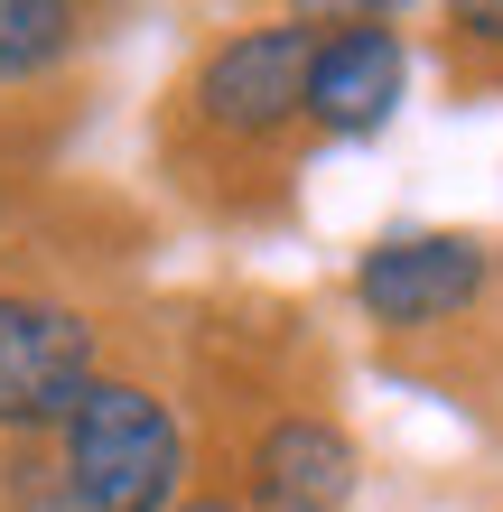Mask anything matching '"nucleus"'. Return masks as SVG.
I'll use <instances>...</instances> for the list:
<instances>
[{"label":"nucleus","mask_w":503,"mask_h":512,"mask_svg":"<svg viewBox=\"0 0 503 512\" xmlns=\"http://www.w3.org/2000/svg\"><path fill=\"white\" fill-rule=\"evenodd\" d=\"M187 503V429L150 382L103 373L66 429L10 447L0 512H177Z\"/></svg>","instance_id":"f257e3e1"},{"label":"nucleus","mask_w":503,"mask_h":512,"mask_svg":"<svg viewBox=\"0 0 503 512\" xmlns=\"http://www.w3.org/2000/svg\"><path fill=\"white\" fill-rule=\"evenodd\" d=\"M103 382L94 317L38 289H0V438H47L66 429V410Z\"/></svg>","instance_id":"f03ea898"},{"label":"nucleus","mask_w":503,"mask_h":512,"mask_svg":"<svg viewBox=\"0 0 503 512\" xmlns=\"http://www.w3.org/2000/svg\"><path fill=\"white\" fill-rule=\"evenodd\" d=\"M485 289H494V243L485 233H457V224L382 233V243H364V261H354V308L373 326H392V336L466 317Z\"/></svg>","instance_id":"7ed1b4c3"},{"label":"nucleus","mask_w":503,"mask_h":512,"mask_svg":"<svg viewBox=\"0 0 503 512\" xmlns=\"http://www.w3.org/2000/svg\"><path fill=\"white\" fill-rule=\"evenodd\" d=\"M308 19H261V28H233L224 47H205V66L187 84L196 122L233 140V149H261L299 122V84H308Z\"/></svg>","instance_id":"20e7f679"},{"label":"nucleus","mask_w":503,"mask_h":512,"mask_svg":"<svg viewBox=\"0 0 503 512\" xmlns=\"http://www.w3.org/2000/svg\"><path fill=\"white\" fill-rule=\"evenodd\" d=\"M308 84H299V122H317L327 140H373L401 112L410 84V47L382 10H345V19H308Z\"/></svg>","instance_id":"39448f33"},{"label":"nucleus","mask_w":503,"mask_h":512,"mask_svg":"<svg viewBox=\"0 0 503 512\" xmlns=\"http://www.w3.org/2000/svg\"><path fill=\"white\" fill-rule=\"evenodd\" d=\"M354 485H364V457L317 410H289L252 438V512H345Z\"/></svg>","instance_id":"423d86ee"},{"label":"nucleus","mask_w":503,"mask_h":512,"mask_svg":"<svg viewBox=\"0 0 503 512\" xmlns=\"http://www.w3.org/2000/svg\"><path fill=\"white\" fill-rule=\"evenodd\" d=\"M84 38V10L66 0H0V84H38Z\"/></svg>","instance_id":"0eeeda50"},{"label":"nucleus","mask_w":503,"mask_h":512,"mask_svg":"<svg viewBox=\"0 0 503 512\" xmlns=\"http://www.w3.org/2000/svg\"><path fill=\"white\" fill-rule=\"evenodd\" d=\"M448 28L466 47H503V0H466V10H448Z\"/></svg>","instance_id":"6e6552de"},{"label":"nucleus","mask_w":503,"mask_h":512,"mask_svg":"<svg viewBox=\"0 0 503 512\" xmlns=\"http://www.w3.org/2000/svg\"><path fill=\"white\" fill-rule=\"evenodd\" d=\"M177 512H243V503H233V494H187Z\"/></svg>","instance_id":"1a4fd4ad"},{"label":"nucleus","mask_w":503,"mask_h":512,"mask_svg":"<svg viewBox=\"0 0 503 512\" xmlns=\"http://www.w3.org/2000/svg\"><path fill=\"white\" fill-rule=\"evenodd\" d=\"M0 224H10V196H0Z\"/></svg>","instance_id":"9d476101"}]
</instances>
